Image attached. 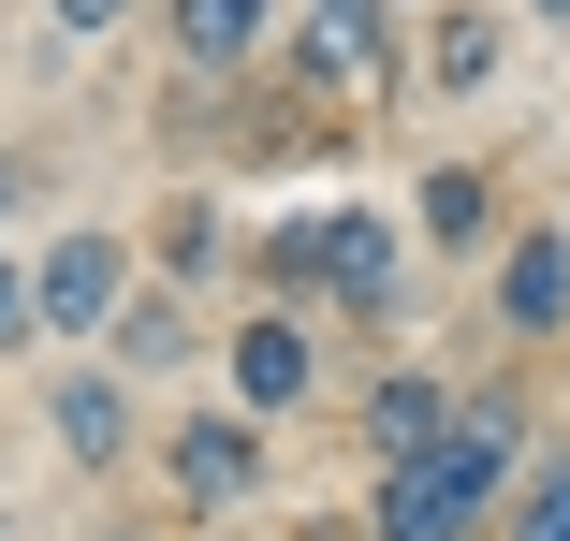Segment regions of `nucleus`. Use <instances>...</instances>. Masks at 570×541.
Masks as SVG:
<instances>
[{
	"label": "nucleus",
	"mask_w": 570,
	"mask_h": 541,
	"mask_svg": "<svg viewBox=\"0 0 570 541\" xmlns=\"http://www.w3.org/2000/svg\"><path fill=\"white\" fill-rule=\"evenodd\" d=\"M527 469H541V395H527V366L453 381V424H439V440L395 454V469H366V527H352V541H498V512H512Z\"/></svg>",
	"instance_id": "1"
},
{
	"label": "nucleus",
	"mask_w": 570,
	"mask_h": 541,
	"mask_svg": "<svg viewBox=\"0 0 570 541\" xmlns=\"http://www.w3.org/2000/svg\"><path fill=\"white\" fill-rule=\"evenodd\" d=\"M264 73L307 88V102H336V118H366V102L395 118V102H410V16H395V0H293Z\"/></svg>",
	"instance_id": "2"
},
{
	"label": "nucleus",
	"mask_w": 570,
	"mask_h": 541,
	"mask_svg": "<svg viewBox=\"0 0 570 541\" xmlns=\"http://www.w3.org/2000/svg\"><path fill=\"white\" fill-rule=\"evenodd\" d=\"M147 469H161V498H176L190 527H249V512L278 498V424H249L235 395H190V410H161Z\"/></svg>",
	"instance_id": "3"
},
{
	"label": "nucleus",
	"mask_w": 570,
	"mask_h": 541,
	"mask_svg": "<svg viewBox=\"0 0 570 541\" xmlns=\"http://www.w3.org/2000/svg\"><path fill=\"white\" fill-rule=\"evenodd\" d=\"M322 322H352L366 352L424 322V235L395 220V205H366V190H336V249H322Z\"/></svg>",
	"instance_id": "4"
},
{
	"label": "nucleus",
	"mask_w": 570,
	"mask_h": 541,
	"mask_svg": "<svg viewBox=\"0 0 570 541\" xmlns=\"http://www.w3.org/2000/svg\"><path fill=\"white\" fill-rule=\"evenodd\" d=\"M132 293H147V249H132L118 220H59V235H30V307H45L59 352H102Z\"/></svg>",
	"instance_id": "5"
},
{
	"label": "nucleus",
	"mask_w": 570,
	"mask_h": 541,
	"mask_svg": "<svg viewBox=\"0 0 570 541\" xmlns=\"http://www.w3.org/2000/svg\"><path fill=\"white\" fill-rule=\"evenodd\" d=\"M30 424H45V454L73 469V483H118L161 424H147V381H118L102 352H73V366H45L30 381Z\"/></svg>",
	"instance_id": "6"
},
{
	"label": "nucleus",
	"mask_w": 570,
	"mask_h": 541,
	"mask_svg": "<svg viewBox=\"0 0 570 541\" xmlns=\"http://www.w3.org/2000/svg\"><path fill=\"white\" fill-rule=\"evenodd\" d=\"M219 395L249 424H307L322 410V307H219Z\"/></svg>",
	"instance_id": "7"
},
{
	"label": "nucleus",
	"mask_w": 570,
	"mask_h": 541,
	"mask_svg": "<svg viewBox=\"0 0 570 541\" xmlns=\"http://www.w3.org/2000/svg\"><path fill=\"white\" fill-rule=\"evenodd\" d=\"M483 337H498L512 366L570 352V220H512V235H498V264H483Z\"/></svg>",
	"instance_id": "8"
},
{
	"label": "nucleus",
	"mask_w": 570,
	"mask_h": 541,
	"mask_svg": "<svg viewBox=\"0 0 570 541\" xmlns=\"http://www.w3.org/2000/svg\"><path fill=\"white\" fill-rule=\"evenodd\" d=\"M132 249H147L161 293H249V220H235V190H219V176L161 190V220H147Z\"/></svg>",
	"instance_id": "9"
},
{
	"label": "nucleus",
	"mask_w": 570,
	"mask_h": 541,
	"mask_svg": "<svg viewBox=\"0 0 570 541\" xmlns=\"http://www.w3.org/2000/svg\"><path fill=\"white\" fill-rule=\"evenodd\" d=\"M410 88L424 102H498L512 88V0H424L410 16Z\"/></svg>",
	"instance_id": "10"
},
{
	"label": "nucleus",
	"mask_w": 570,
	"mask_h": 541,
	"mask_svg": "<svg viewBox=\"0 0 570 541\" xmlns=\"http://www.w3.org/2000/svg\"><path fill=\"white\" fill-rule=\"evenodd\" d=\"M439 424H453V366H424V352H381V366L352 381V454H366V469L424 454Z\"/></svg>",
	"instance_id": "11"
},
{
	"label": "nucleus",
	"mask_w": 570,
	"mask_h": 541,
	"mask_svg": "<svg viewBox=\"0 0 570 541\" xmlns=\"http://www.w3.org/2000/svg\"><path fill=\"white\" fill-rule=\"evenodd\" d=\"M278 16H293V0H161V59L205 73V88H249L278 59Z\"/></svg>",
	"instance_id": "12"
},
{
	"label": "nucleus",
	"mask_w": 570,
	"mask_h": 541,
	"mask_svg": "<svg viewBox=\"0 0 570 541\" xmlns=\"http://www.w3.org/2000/svg\"><path fill=\"white\" fill-rule=\"evenodd\" d=\"M410 235H424L439 264H498V235H512L498 161H424V176H410Z\"/></svg>",
	"instance_id": "13"
},
{
	"label": "nucleus",
	"mask_w": 570,
	"mask_h": 541,
	"mask_svg": "<svg viewBox=\"0 0 570 541\" xmlns=\"http://www.w3.org/2000/svg\"><path fill=\"white\" fill-rule=\"evenodd\" d=\"M102 366L118 381H190V366H219V322H205V293H132L118 307V337H102Z\"/></svg>",
	"instance_id": "14"
},
{
	"label": "nucleus",
	"mask_w": 570,
	"mask_h": 541,
	"mask_svg": "<svg viewBox=\"0 0 570 541\" xmlns=\"http://www.w3.org/2000/svg\"><path fill=\"white\" fill-rule=\"evenodd\" d=\"M322 249H336V190L264 205V220H249V293L264 307H322Z\"/></svg>",
	"instance_id": "15"
},
{
	"label": "nucleus",
	"mask_w": 570,
	"mask_h": 541,
	"mask_svg": "<svg viewBox=\"0 0 570 541\" xmlns=\"http://www.w3.org/2000/svg\"><path fill=\"white\" fill-rule=\"evenodd\" d=\"M498 541H570V454H541V469L512 483V512H498Z\"/></svg>",
	"instance_id": "16"
},
{
	"label": "nucleus",
	"mask_w": 570,
	"mask_h": 541,
	"mask_svg": "<svg viewBox=\"0 0 570 541\" xmlns=\"http://www.w3.org/2000/svg\"><path fill=\"white\" fill-rule=\"evenodd\" d=\"M30 16H45V45H73V59H88V45H118L147 0H30Z\"/></svg>",
	"instance_id": "17"
},
{
	"label": "nucleus",
	"mask_w": 570,
	"mask_h": 541,
	"mask_svg": "<svg viewBox=\"0 0 570 541\" xmlns=\"http://www.w3.org/2000/svg\"><path fill=\"white\" fill-rule=\"evenodd\" d=\"M45 352V307H30V249H0V366Z\"/></svg>",
	"instance_id": "18"
},
{
	"label": "nucleus",
	"mask_w": 570,
	"mask_h": 541,
	"mask_svg": "<svg viewBox=\"0 0 570 541\" xmlns=\"http://www.w3.org/2000/svg\"><path fill=\"white\" fill-rule=\"evenodd\" d=\"M512 16H527V30H570V0H512Z\"/></svg>",
	"instance_id": "19"
},
{
	"label": "nucleus",
	"mask_w": 570,
	"mask_h": 541,
	"mask_svg": "<svg viewBox=\"0 0 570 541\" xmlns=\"http://www.w3.org/2000/svg\"><path fill=\"white\" fill-rule=\"evenodd\" d=\"M88 541H147V527H132V512H118V527H88Z\"/></svg>",
	"instance_id": "20"
},
{
	"label": "nucleus",
	"mask_w": 570,
	"mask_h": 541,
	"mask_svg": "<svg viewBox=\"0 0 570 541\" xmlns=\"http://www.w3.org/2000/svg\"><path fill=\"white\" fill-rule=\"evenodd\" d=\"M190 541H235V527H190Z\"/></svg>",
	"instance_id": "21"
},
{
	"label": "nucleus",
	"mask_w": 570,
	"mask_h": 541,
	"mask_svg": "<svg viewBox=\"0 0 570 541\" xmlns=\"http://www.w3.org/2000/svg\"><path fill=\"white\" fill-rule=\"evenodd\" d=\"M0 541H16V512H0Z\"/></svg>",
	"instance_id": "22"
},
{
	"label": "nucleus",
	"mask_w": 570,
	"mask_h": 541,
	"mask_svg": "<svg viewBox=\"0 0 570 541\" xmlns=\"http://www.w3.org/2000/svg\"><path fill=\"white\" fill-rule=\"evenodd\" d=\"M395 16H424V0H395Z\"/></svg>",
	"instance_id": "23"
}]
</instances>
